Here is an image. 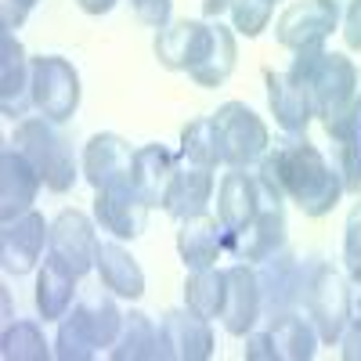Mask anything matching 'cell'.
<instances>
[{"label": "cell", "instance_id": "cell-1", "mask_svg": "<svg viewBox=\"0 0 361 361\" xmlns=\"http://www.w3.org/2000/svg\"><path fill=\"white\" fill-rule=\"evenodd\" d=\"M289 76L311 90L314 119L325 127L329 137H347L361 127V73L347 54L307 47L293 51Z\"/></svg>", "mask_w": 361, "mask_h": 361}, {"label": "cell", "instance_id": "cell-2", "mask_svg": "<svg viewBox=\"0 0 361 361\" xmlns=\"http://www.w3.org/2000/svg\"><path fill=\"white\" fill-rule=\"evenodd\" d=\"M271 156H275L286 199L296 202L304 217H325V214H333L336 202L347 195L336 166L329 163L304 134H300L296 141H289V145H282V148H275Z\"/></svg>", "mask_w": 361, "mask_h": 361}, {"label": "cell", "instance_id": "cell-3", "mask_svg": "<svg viewBox=\"0 0 361 361\" xmlns=\"http://www.w3.org/2000/svg\"><path fill=\"white\" fill-rule=\"evenodd\" d=\"M11 148L33 163V170L44 180V188L54 192V195H66L83 173L76 166L73 145L62 134V127L44 119V116H22L15 123V134H11Z\"/></svg>", "mask_w": 361, "mask_h": 361}, {"label": "cell", "instance_id": "cell-4", "mask_svg": "<svg viewBox=\"0 0 361 361\" xmlns=\"http://www.w3.org/2000/svg\"><path fill=\"white\" fill-rule=\"evenodd\" d=\"M214 127L221 141V159L231 170H250L271 152L267 123L243 102H224L214 112Z\"/></svg>", "mask_w": 361, "mask_h": 361}, {"label": "cell", "instance_id": "cell-5", "mask_svg": "<svg viewBox=\"0 0 361 361\" xmlns=\"http://www.w3.org/2000/svg\"><path fill=\"white\" fill-rule=\"evenodd\" d=\"M83 87L80 73L62 54H37L33 58V109L51 123H69L80 109Z\"/></svg>", "mask_w": 361, "mask_h": 361}, {"label": "cell", "instance_id": "cell-6", "mask_svg": "<svg viewBox=\"0 0 361 361\" xmlns=\"http://www.w3.org/2000/svg\"><path fill=\"white\" fill-rule=\"evenodd\" d=\"M307 314L322 343H340L343 329L350 325V282L336 267L318 264L314 275L307 279Z\"/></svg>", "mask_w": 361, "mask_h": 361}, {"label": "cell", "instance_id": "cell-7", "mask_svg": "<svg viewBox=\"0 0 361 361\" xmlns=\"http://www.w3.org/2000/svg\"><path fill=\"white\" fill-rule=\"evenodd\" d=\"M343 11L333 0H293L275 22V40L286 51L325 47V40L340 29Z\"/></svg>", "mask_w": 361, "mask_h": 361}, {"label": "cell", "instance_id": "cell-8", "mask_svg": "<svg viewBox=\"0 0 361 361\" xmlns=\"http://www.w3.org/2000/svg\"><path fill=\"white\" fill-rule=\"evenodd\" d=\"M134 152H137V148H130L127 137L109 134V130L94 134L83 145V159H80L83 180L94 192L130 185V177H134Z\"/></svg>", "mask_w": 361, "mask_h": 361}, {"label": "cell", "instance_id": "cell-9", "mask_svg": "<svg viewBox=\"0 0 361 361\" xmlns=\"http://www.w3.org/2000/svg\"><path fill=\"white\" fill-rule=\"evenodd\" d=\"M47 243H51V221L37 209H29L15 221H4V228H0V267L8 275H29V271H37Z\"/></svg>", "mask_w": 361, "mask_h": 361}, {"label": "cell", "instance_id": "cell-10", "mask_svg": "<svg viewBox=\"0 0 361 361\" xmlns=\"http://www.w3.org/2000/svg\"><path fill=\"white\" fill-rule=\"evenodd\" d=\"M264 314V293L260 279L250 264L224 267V304H221V325L231 336H246L257 329Z\"/></svg>", "mask_w": 361, "mask_h": 361}, {"label": "cell", "instance_id": "cell-11", "mask_svg": "<svg viewBox=\"0 0 361 361\" xmlns=\"http://www.w3.org/2000/svg\"><path fill=\"white\" fill-rule=\"evenodd\" d=\"M159 343L163 361H206L214 354V329L192 307H173L159 318Z\"/></svg>", "mask_w": 361, "mask_h": 361}, {"label": "cell", "instance_id": "cell-12", "mask_svg": "<svg viewBox=\"0 0 361 361\" xmlns=\"http://www.w3.org/2000/svg\"><path fill=\"white\" fill-rule=\"evenodd\" d=\"M94 224L87 214L80 209H62L54 221H51V243H47V253L62 260L73 275H87L94 267V253H98V235H94Z\"/></svg>", "mask_w": 361, "mask_h": 361}, {"label": "cell", "instance_id": "cell-13", "mask_svg": "<svg viewBox=\"0 0 361 361\" xmlns=\"http://www.w3.org/2000/svg\"><path fill=\"white\" fill-rule=\"evenodd\" d=\"M148 214H152V206L141 199L134 185L94 192V221L102 231H109L119 243H134L148 224Z\"/></svg>", "mask_w": 361, "mask_h": 361}, {"label": "cell", "instance_id": "cell-14", "mask_svg": "<svg viewBox=\"0 0 361 361\" xmlns=\"http://www.w3.org/2000/svg\"><path fill=\"white\" fill-rule=\"evenodd\" d=\"M282 246H286V209L275 206V202H267L260 214L253 221H246L243 228L224 231V250L235 253L238 260H246V264L267 260Z\"/></svg>", "mask_w": 361, "mask_h": 361}, {"label": "cell", "instance_id": "cell-15", "mask_svg": "<svg viewBox=\"0 0 361 361\" xmlns=\"http://www.w3.org/2000/svg\"><path fill=\"white\" fill-rule=\"evenodd\" d=\"M116 300H119V296H116L112 289H105V286L83 289V293L76 296L73 311L66 314L98 350H102V347H112L116 336H119V329H123V311H119Z\"/></svg>", "mask_w": 361, "mask_h": 361}, {"label": "cell", "instance_id": "cell-16", "mask_svg": "<svg viewBox=\"0 0 361 361\" xmlns=\"http://www.w3.org/2000/svg\"><path fill=\"white\" fill-rule=\"evenodd\" d=\"M0 109L11 119L33 109V58L15 33L0 40Z\"/></svg>", "mask_w": 361, "mask_h": 361}, {"label": "cell", "instance_id": "cell-17", "mask_svg": "<svg viewBox=\"0 0 361 361\" xmlns=\"http://www.w3.org/2000/svg\"><path fill=\"white\" fill-rule=\"evenodd\" d=\"M235 58H238V44H235V33L221 22H206L202 29V40L192 54V66H188V76L199 83V87H221L228 83V76L235 73Z\"/></svg>", "mask_w": 361, "mask_h": 361}, {"label": "cell", "instance_id": "cell-18", "mask_svg": "<svg viewBox=\"0 0 361 361\" xmlns=\"http://www.w3.org/2000/svg\"><path fill=\"white\" fill-rule=\"evenodd\" d=\"M264 87H267V109L275 116V123L286 134H307L314 119L311 90L296 83L289 73H275V69H264Z\"/></svg>", "mask_w": 361, "mask_h": 361}, {"label": "cell", "instance_id": "cell-19", "mask_svg": "<svg viewBox=\"0 0 361 361\" xmlns=\"http://www.w3.org/2000/svg\"><path fill=\"white\" fill-rule=\"evenodd\" d=\"M44 188L40 173L33 170L25 156H18L15 148H4L0 156V221H15L29 209H37V195Z\"/></svg>", "mask_w": 361, "mask_h": 361}, {"label": "cell", "instance_id": "cell-20", "mask_svg": "<svg viewBox=\"0 0 361 361\" xmlns=\"http://www.w3.org/2000/svg\"><path fill=\"white\" fill-rule=\"evenodd\" d=\"M209 195H214V170L177 156V170H173V180H170L163 209L173 221H188L195 214H206Z\"/></svg>", "mask_w": 361, "mask_h": 361}, {"label": "cell", "instance_id": "cell-21", "mask_svg": "<svg viewBox=\"0 0 361 361\" xmlns=\"http://www.w3.org/2000/svg\"><path fill=\"white\" fill-rule=\"evenodd\" d=\"M177 257L188 271L217 267L224 253V224L209 214H195L188 221H177Z\"/></svg>", "mask_w": 361, "mask_h": 361}, {"label": "cell", "instance_id": "cell-22", "mask_svg": "<svg viewBox=\"0 0 361 361\" xmlns=\"http://www.w3.org/2000/svg\"><path fill=\"white\" fill-rule=\"evenodd\" d=\"M264 206H267V199L260 192L257 173H246V170L224 173L221 188H217V221L224 224V231L243 228L246 221H253L260 214Z\"/></svg>", "mask_w": 361, "mask_h": 361}, {"label": "cell", "instance_id": "cell-23", "mask_svg": "<svg viewBox=\"0 0 361 361\" xmlns=\"http://www.w3.org/2000/svg\"><path fill=\"white\" fill-rule=\"evenodd\" d=\"M94 271H98V282L105 289H112L119 300H141L145 296V271H141V264L134 260V253L119 243V238L98 243Z\"/></svg>", "mask_w": 361, "mask_h": 361}, {"label": "cell", "instance_id": "cell-24", "mask_svg": "<svg viewBox=\"0 0 361 361\" xmlns=\"http://www.w3.org/2000/svg\"><path fill=\"white\" fill-rule=\"evenodd\" d=\"M76 282H80V275H73V271L58 257H51V253L44 257V264L37 271V293H33L37 311H40L44 322H62L73 311V304H76Z\"/></svg>", "mask_w": 361, "mask_h": 361}, {"label": "cell", "instance_id": "cell-25", "mask_svg": "<svg viewBox=\"0 0 361 361\" xmlns=\"http://www.w3.org/2000/svg\"><path fill=\"white\" fill-rule=\"evenodd\" d=\"M173 170H177V156L170 152L166 145H159V141L141 145L137 152H134V177H130V185L141 192V199L148 206L156 209V206L166 202Z\"/></svg>", "mask_w": 361, "mask_h": 361}, {"label": "cell", "instance_id": "cell-26", "mask_svg": "<svg viewBox=\"0 0 361 361\" xmlns=\"http://www.w3.org/2000/svg\"><path fill=\"white\" fill-rule=\"evenodd\" d=\"M267 336L275 343L279 361H311L318 354V329L311 318H300L296 311H282L275 318H267Z\"/></svg>", "mask_w": 361, "mask_h": 361}, {"label": "cell", "instance_id": "cell-27", "mask_svg": "<svg viewBox=\"0 0 361 361\" xmlns=\"http://www.w3.org/2000/svg\"><path fill=\"white\" fill-rule=\"evenodd\" d=\"M202 29H206V22H199V18H173L170 25L156 29V44H152L156 62L170 73H188L192 54L202 40Z\"/></svg>", "mask_w": 361, "mask_h": 361}, {"label": "cell", "instance_id": "cell-28", "mask_svg": "<svg viewBox=\"0 0 361 361\" xmlns=\"http://www.w3.org/2000/svg\"><path fill=\"white\" fill-rule=\"evenodd\" d=\"M112 361H163V343H159V325L145 311L123 314L116 343L109 347Z\"/></svg>", "mask_w": 361, "mask_h": 361}, {"label": "cell", "instance_id": "cell-29", "mask_svg": "<svg viewBox=\"0 0 361 361\" xmlns=\"http://www.w3.org/2000/svg\"><path fill=\"white\" fill-rule=\"evenodd\" d=\"M180 159L188 163H199V166H209L217 170L224 159H221V141H217V127H214V116H199V119H188L185 130H180Z\"/></svg>", "mask_w": 361, "mask_h": 361}, {"label": "cell", "instance_id": "cell-30", "mask_svg": "<svg viewBox=\"0 0 361 361\" xmlns=\"http://www.w3.org/2000/svg\"><path fill=\"white\" fill-rule=\"evenodd\" d=\"M221 304H224V271H217V267L188 271V279H185V307H192L202 318H221Z\"/></svg>", "mask_w": 361, "mask_h": 361}, {"label": "cell", "instance_id": "cell-31", "mask_svg": "<svg viewBox=\"0 0 361 361\" xmlns=\"http://www.w3.org/2000/svg\"><path fill=\"white\" fill-rule=\"evenodd\" d=\"M0 354L4 361H47L54 350L37 322H8L4 336H0Z\"/></svg>", "mask_w": 361, "mask_h": 361}, {"label": "cell", "instance_id": "cell-32", "mask_svg": "<svg viewBox=\"0 0 361 361\" xmlns=\"http://www.w3.org/2000/svg\"><path fill=\"white\" fill-rule=\"evenodd\" d=\"M228 15H231V29L243 37H260L271 15H275V0H231L228 4Z\"/></svg>", "mask_w": 361, "mask_h": 361}, {"label": "cell", "instance_id": "cell-33", "mask_svg": "<svg viewBox=\"0 0 361 361\" xmlns=\"http://www.w3.org/2000/svg\"><path fill=\"white\" fill-rule=\"evenodd\" d=\"M333 166L343 180V192L361 195V141H357V134L333 137Z\"/></svg>", "mask_w": 361, "mask_h": 361}, {"label": "cell", "instance_id": "cell-34", "mask_svg": "<svg viewBox=\"0 0 361 361\" xmlns=\"http://www.w3.org/2000/svg\"><path fill=\"white\" fill-rule=\"evenodd\" d=\"M98 354V347L90 343L80 329L69 322V318H62L58 322V336H54V357H62V361H90Z\"/></svg>", "mask_w": 361, "mask_h": 361}, {"label": "cell", "instance_id": "cell-35", "mask_svg": "<svg viewBox=\"0 0 361 361\" xmlns=\"http://www.w3.org/2000/svg\"><path fill=\"white\" fill-rule=\"evenodd\" d=\"M343 264H347L350 282H357L361 279V195L350 206L347 224H343Z\"/></svg>", "mask_w": 361, "mask_h": 361}, {"label": "cell", "instance_id": "cell-36", "mask_svg": "<svg viewBox=\"0 0 361 361\" xmlns=\"http://www.w3.org/2000/svg\"><path fill=\"white\" fill-rule=\"evenodd\" d=\"M130 11L141 25L163 29L173 22V0H130Z\"/></svg>", "mask_w": 361, "mask_h": 361}, {"label": "cell", "instance_id": "cell-37", "mask_svg": "<svg viewBox=\"0 0 361 361\" xmlns=\"http://www.w3.org/2000/svg\"><path fill=\"white\" fill-rule=\"evenodd\" d=\"M246 361H279L275 357V343H271L267 329L264 333H246V350H243Z\"/></svg>", "mask_w": 361, "mask_h": 361}, {"label": "cell", "instance_id": "cell-38", "mask_svg": "<svg viewBox=\"0 0 361 361\" xmlns=\"http://www.w3.org/2000/svg\"><path fill=\"white\" fill-rule=\"evenodd\" d=\"M343 40L350 51H361V0H354V4L343 8Z\"/></svg>", "mask_w": 361, "mask_h": 361}, {"label": "cell", "instance_id": "cell-39", "mask_svg": "<svg viewBox=\"0 0 361 361\" xmlns=\"http://www.w3.org/2000/svg\"><path fill=\"white\" fill-rule=\"evenodd\" d=\"M25 18H29V4H25V0H0V25H4V33L22 29Z\"/></svg>", "mask_w": 361, "mask_h": 361}, {"label": "cell", "instance_id": "cell-40", "mask_svg": "<svg viewBox=\"0 0 361 361\" xmlns=\"http://www.w3.org/2000/svg\"><path fill=\"white\" fill-rule=\"evenodd\" d=\"M340 354H343V361H361V325H347L343 329Z\"/></svg>", "mask_w": 361, "mask_h": 361}, {"label": "cell", "instance_id": "cell-41", "mask_svg": "<svg viewBox=\"0 0 361 361\" xmlns=\"http://www.w3.org/2000/svg\"><path fill=\"white\" fill-rule=\"evenodd\" d=\"M80 4V11H87V15H109L119 0H76Z\"/></svg>", "mask_w": 361, "mask_h": 361}, {"label": "cell", "instance_id": "cell-42", "mask_svg": "<svg viewBox=\"0 0 361 361\" xmlns=\"http://www.w3.org/2000/svg\"><path fill=\"white\" fill-rule=\"evenodd\" d=\"M228 4H231V0H202V18H206V22L221 18V15L228 11Z\"/></svg>", "mask_w": 361, "mask_h": 361}, {"label": "cell", "instance_id": "cell-43", "mask_svg": "<svg viewBox=\"0 0 361 361\" xmlns=\"http://www.w3.org/2000/svg\"><path fill=\"white\" fill-rule=\"evenodd\" d=\"M350 325H361V279L350 282Z\"/></svg>", "mask_w": 361, "mask_h": 361}, {"label": "cell", "instance_id": "cell-44", "mask_svg": "<svg viewBox=\"0 0 361 361\" xmlns=\"http://www.w3.org/2000/svg\"><path fill=\"white\" fill-rule=\"evenodd\" d=\"M333 4H336V8H340V11H343V8H347V4H354V0H333Z\"/></svg>", "mask_w": 361, "mask_h": 361}, {"label": "cell", "instance_id": "cell-45", "mask_svg": "<svg viewBox=\"0 0 361 361\" xmlns=\"http://www.w3.org/2000/svg\"><path fill=\"white\" fill-rule=\"evenodd\" d=\"M25 4H29V8H33V4H37V0H25Z\"/></svg>", "mask_w": 361, "mask_h": 361}]
</instances>
